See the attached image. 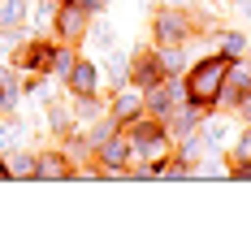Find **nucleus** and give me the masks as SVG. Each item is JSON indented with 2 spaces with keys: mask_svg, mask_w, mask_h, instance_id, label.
I'll use <instances>...</instances> for the list:
<instances>
[{
  "mask_svg": "<svg viewBox=\"0 0 251 251\" xmlns=\"http://www.w3.org/2000/svg\"><path fill=\"white\" fill-rule=\"evenodd\" d=\"M226 70H229L226 56H208V61H200V65H195V74H191V82H186L191 100H195V104H212L217 96H221Z\"/></svg>",
  "mask_w": 251,
  "mask_h": 251,
  "instance_id": "obj_1",
  "label": "nucleus"
},
{
  "mask_svg": "<svg viewBox=\"0 0 251 251\" xmlns=\"http://www.w3.org/2000/svg\"><path fill=\"white\" fill-rule=\"evenodd\" d=\"M56 26H61L65 39H78V35L87 30V13H82V4H65V9L56 13Z\"/></svg>",
  "mask_w": 251,
  "mask_h": 251,
  "instance_id": "obj_2",
  "label": "nucleus"
},
{
  "mask_svg": "<svg viewBox=\"0 0 251 251\" xmlns=\"http://www.w3.org/2000/svg\"><path fill=\"white\" fill-rule=\"evenodd\" d=\"M70 91H74V96H91V91H96V65H91V61L70 65Z\"/></svg>",
  "mask_w": 251,
  "mask_h": 251,
  "instance_id": "obj_3",
  "label": "nucleus"
},
{
  "mask_svg": "<svg viewBox=\"0 0 251 251\" xmlns=\"http://www.w3.org/2000/svg\"><path fill=\"white\" fill-rule=\"evenodd\" d=\"M134 151H139V156H143V160H148L151 169H156V165H160V160H165V151H169V143H165V139H160V134H148V130H143V139H139V143H134Z\"/></svg>",
  "mask_w": 251,
  "mask_h": 251,
  "instance_id": "obj_4",
  "label": "nucleus"
},
{
  "mask_svg": "<svg viewBox=\"0 0 251 251\" xmlns=\"http://www.w3.org/2000/svg\"><path fill=\"white\" fill-rule=\"evenodd\" d=\"M139 108H143V96H139V91H122V96L113 100V117H117V122H130V117H139Z\"/></svg>",
  "mask_w": 251,
  "mask_h": 251,
  "instance_id": "obj_5",
  "label": "nucleus"
},
{
  "mask_svg": "<svg viewBox=\"0 0 251 251\" xmlns=\"http://www.w3.org/2000/svg\"><path fill=\"white\" fill-rule=\"evenodd\" d=\"M26 18V0H4L0 4V26H22Z\"/></svg>",
  "mask_w": 251,
  "mask_h": 251,
  "instance_id": "obj_6",
  "label": "nucleus"
},
{
  "mask_svg": "<svg viewBox=\"0 0 251 251\" xmlns=\"http://www.w3.org/2000/svg\"><path fill=\"white\" fill-rule=\"evenodd\" d=\"M182 30H186V18L182 13H165L160 18V39H177Z\"/></svg>",
  "mask_w": 251,
  "mask_h": 251,
  "instance_id": "obj_7",
  "label": "nucleus"
},
{
  "mask_svg": "<svg viewBox=\"0 0 251 251\" xmlns=\"http://www.w3.org/2000/svg\"><path fill=\"white\" fill-rule=\"evenodd\" d=\"M35 174H39V177H65L70 169H65L61 156H44V165H35Z\"/></svg>",
  "mask_w": 251,
  "mask_h": 251,
  "instance_id": "obj_8",
  "label": "nucleus"
},
{
  "mask_svg": "<svg viewBox=\"0 0 251 251\" xmlns=\"http://www.w3.org/2000/svg\"><path fill=\"white\" fill-rule=\"evenodd\" d=\"M18 96H22V91H18V78H13V74H0V104L9 108V104H18Z\"/></svg>",
  "mask_w": 251,
  "mask_h": 251,
  "instance_id": "obj_9",
  "label": "nucleus"
},
{
  "mask_svg": "<svg viewBox=\"0 0 251 251\" xmlns=\"http://www.w3.org/2000/svg\"><path fill=\"white\" fill-rule=\"evenodd\" d=\"M126 156H130V151H126V143H122V139H113V143H104V160H108V169H117V165H122Z\"/></svg>",
  "mask_w": 251,
  "mask_h": 251,
  "instance_id": "obj_10",
  "label": "nucleus"
},
{
  "mask_svg": "<svg viewBox=\"0 0 251 251\" xmlns=\"http://www.w3.org/2000/svg\"><path fill=\"white\" fill-rule=\"evenodd\" d=\"M9 174H18V177H30V174H35V160H30L26 151H13V160H9Z\"/></svg>",
  "mask_w": 251,
  "mask_h": 251,
  "instance_id": "obj_11",
  "label": "nucleus"
},
{
  "mask_svg": "<svg viewBox=\"0 0 251 251\" xmlns=\"http://www.w3.org/2000/svg\"><path fill=\"white\" fill-rule=\"evenodd\" d=\"M243 48H247V44H243V35H234V30L221 35V56H243Z\"/></svg>",
  "mask_w": 251,
  "mask_h": 251,
  "instance_id": "obj_12",
  "label": "nucleus"
},
{
  "mask_svg": "<svg viewBox=\"0 0 251 251\" xmlns=\"http://www.w3.org/2000/svg\"><path fill=\"white\" fill-rule=\"evenodd\" d=\"M156 78H160V70H156V61H143V65H139V78H134V82H143V87H151Z\"/></svg>",
  "mask_w": 251,
  "mask_h": 251,
  "instance_id": "obj_13",
  "label": "nucleus"
},
{
  "mask_svg": "<svg viewBox=\"0 0 251 251\" xmlns=\"http://www.w3.org/2000/svg\"><path fill=\"white\" fill-rule=\"evenodd\" d=\"M177 130H195V126H200V108H186V113H177Z\"/></svg>",
  "mask_w": 251,
  "mask_h": 251,
  "instance_id": "obj_14",
  "label": "nucleus"
},
{
  "mask_svg": "<svg viewBox=\"0 0 251 251\" xmlns=\"http://www.w3.org/2000/svg\"><path fill=\"white\" fill-rule=\"evenodd\" d=\"M203 156V139H191V143H182V160H195Z\"/></svg>",
  "mask_w": 251,
  "mask_h": 251,
  "instance_id": "obj_15",
  "label": "nucleus"
},
{
  "mask_svg": "<svg viewBox=\"0 0 251 251\" xmlns=\"http://www.w3.org/2000/svg\"><path fill=\"white\" fill-rule=\"evenodd\" d=\"M9 143H18V126H0V148H9Z\"/></svg>",
  "mask_w": 251,
  "mask_h": 251,
  "instance_id": "obj_16",
  "label": "nucleus"
},
{
  "mask_svg": "<svg viewBox=\"0 0 251 251\" xmlns=\"http://www.w3.org/2000/svg\"><path fill=\"white\" fill-rule=\"evenodd\" d=\"M91 113H96V104H91V100L78 104V117H82V122H91Z\"/></svg>",
  "mask_w": 251,
  "mask_h": 251,
  "instance_id": "obj_17",
  "label": "nucleus"
},
{
  "mask_svg": "<svg viewBox=\"0 0 251 251\" xmlns=\"http://www.w3.org/2000/svg\"><path fill=\"white\" fill-rule=\"evenodd\" d=\"M165 65H169V70H177V65H182V52L169 48V52H165Z\"/></svg>",
  "mask_w": 251,
  "mask_h": 251,
  "instance_id": "obj_18",
  "label": "nucleus"
},
{
  "mask_svg": "<svg viewBox=\"0 0 251 251\" xmlns=\"http://www.w3.org/2000/svg\"><path fill=\"white\" fill-rule=\"evenodd\" d=\"M78 4H82V9H104L108 0H78Z\"/></svg>",
  "mask_w": 251,
  "mask_h": 251,
  "instance_id": "obj_19",
  "label": "nucleus"
},
{
  "mask_svg": "<svg viewBox=\"0 0 251 251\" xmlns=\"http://www.w3.org/2000/svg\"><path fill=\"white\" fill-rule=\"evenodd\" d=\"M238 9H243V18H251V0H238Z\"/></svg>",
  "mask_w": 251,
  "mask_h": 251,
  "instance_id": "obj_20",
  "label": "nucleus"
},
{
  "mask_svg": "<svg viewBox=\"0 0 251 251\" xmlns=\"http://www.w3.org/2000/svg\"><path fill=\"white\" fill-rule=\"evenodd\" d=\"M238 151H243V156H251V139H243V143H238Z\"/></svg>",
  "mask_w": 251,
  "mask_h": 251,
  "instance_id": "obj_21",
  "label": "nucleus"
},
{
  "mask_svg": "<svg viewBox=\"0 0 251 251\" xmlns=\"http://www.w3.org/2000/svg\"><path fill=\"white\" fill-rule=\"evenodd\" d=\"M243 117H251V100H247V104H243Z\"/></svg>",
  "mask_w": 251,
  "mask_h": 251,
  "instance_id": "obj_22",
  "label": "nucleus"
},
{
  "mask_svg": "<svg viewBox=\"0 0 251 251\" xmlns=\"http://www.w3.org/2000/svg\"><path fill=\"white\" fill-rule=\"evenodd\" d=\"M143 4H148V0H143Z\"/></svg>",
  "mask_w": 251,
  "mask_h": 251,
  "instance_id": "obj_23",
  "label": "nucleus"
}]
</instances>
